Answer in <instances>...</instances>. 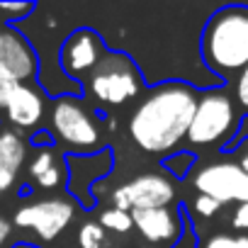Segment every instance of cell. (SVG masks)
Segmentation results:
<instances>
[{
	"mask_svg": "<svg viewBox=\"0 0 248 248\" xmlns=\"http://www.w3.org/2000/svg\"><path fill=\"white\" fill-rule=\"evenodd\" d=\"M105 231H112V233H127L134 229V221H132V212H122L117 207H109L100 214V221H97Z\"/></svg>",
	"mask_w": 248,
	"mask_h": 248,
	"instance_id": "9a60e30c",
	"label": "cell"
},
{
	"mask_svg": "<svg viewBox=\"0 0 248 248\" xmlns=\"http://www.w3.org/2000/svg\"><path fill=\"white\" fill-rule=\"evenodd\" d=\"M105 238H107V233L97 221H85L78 231V246L80 248H102Z\"/></svg>",
	"mask_w": 248,
	"mask_h": 248,
	"instance_id": "d6986e66",
	"label": "cell"
},
{
	"mask_svg": "<svg viewBox=\"0 0 248 248\" xmlns=\"http://www.w3.org/2000/svg\"><path fill=\"white\" fill-rule=\"evenodd\" d=\"M185 204L170 209V207H161V209H141V212H132V221L134 229L151 243V246H161V243H170L175 246L183 238L185 231Z\"/></svg>",
	"mask_w": 248,
	"mask_h": 248,
	"instance_id": "7c38bea8",
	"label": "cell"
},
{
	"mask_svg": "<svg viewBox=\"0 0 248 248\" xmlns=\"http://www.w3.org/2000/svg\"><path fill=\"white\" fill-rule=\"evenodd\" d=\"M192 185L200 195L217 200L219 204H248V175L231 161H217L195 173Z\"/></svg>",
	"mask_w": 248,
	"mask_h": 248,
	"instance_id": "ba28073f",
	"label": "cell"
},
{
	"mask_svg": "<svg viewBox=\"0 0 248 248\" xmlns=\"http://www.w3.org/2000/svg\"><path fill=\"white\" fill-rule=\"evenodd\" d=\"M0 22H3V20H0ZM0 27H3V25H0Z\"/></svg>",
	"mask_w": 248,
	"mask_h": 248,
	"instance_id": "f546056e",
	"label": "cell"
},
{
	"mask_svg": "<svg viewBox=\"0 0 248 248\" xmlns=\"http://www.w3.org/2000/svg\"><path fill=\"white\" fill-rule=\"evenodd\" d=\"M10 236H13V224H10L5 217H0V248L8 246Z\"/></svg>",
	"mask_w": 248,
	"mask_h": 248,
	"instance_id": "4316f807",
	"label": "cell"
},
{
	"mask_svg": "<svg viewBox=\"0 0 248 248\" xmlns=\"http://www.w3.org/2000/svg\"><path fill=\"white\" fill-rule=\"evenodd\" d=\"M236 248H248V236H236Z\"/></svg>",
	"mask_w": 248,
	"mask_h": 248,
	"instance_id": "f1b7e54d",
	"label": "cell"
},
{
	"mask_svg": "<svg viewBox=\"0 0 248 248\" xmlns=\"http://www.w3.org/2000/svg\"><path fill=\"white\" fill-rule=\"evenodd\" d=\"M44 105H46V95L37 85L20 83L8 100L5 119L15 129H34L44 119Z\"/></svg>",
	"mask_w": 248,
	"mask_h": 248,
	"instance_id": "4fadbf2b",
	"label": "cell"
},
{
	"mask_svg": "<svg viewBox=\"0 0 248 248\" xmlns=\"http://www.w3.org/2000/svg\"><path fill=\"white\" fill-rule=\"evenodd\" d=\"M0 66L8 68L20 83H32L39 76V54L17 27H0Z\"/></svg>",
	"mask_w": 248,
	"mask_h": 248,
	"instance_id": "8fae6325",
	"label": "cell"
},
{
	"mask_svg": "<svg viewBox=\"0 0 248 248\" xmlns=\"http://www.w3.org/2000/svg\"><path fill=\"white\" fill-rule=\"evenodd\" d=\"M66 156H59L56 154V149L54 146H46V149H39V154L32 158V163H30V178L32 180H37V178H42L46 170H51L59 161H63Z\"/></svg>",
	"mask_w": 248,
	"mask_h": 248,
	"instance_id": "2e32d148",
	"label": "cell"
},
{
	"mask_svg": "<svg viewBox=\"0 0 248 248\" xmlns=\"http://www.w3.org/2000/svg\"><path fill=\"white\" fill-rule=\"evenodd\" d=\"M195 161H197V154H192V151H180V154L166 156V158H163V168L170 170L173 178L183 180V178L190 173V168L195 166Z\"/></svg>",
	"mask_w": 248,
	"mask_h": 248,
	"instance_id": "e0dca14e",
	"label": "cell"
},
{
	"mask_svg": "<svg viewBox=\"0 0 248 248\" xmlns=\"http://www.w3.org/2000/svg\"><path fill=\"white\" fill-rule=\"evenodd\" d=\"M30 144H32V146H42V149H46V146H54V137H51L49 132H37V134L30 139Z\"/></svg>",
	"mask_w": 248,
	"mask_h": 248,
	"instance_id": "83f0119b",
	"label": "cell"
},
{
	"mask_svg": "<svg viewBox=\"0 0 248 248\" xmlns=\"http://www.w3.org/2000/svg\"><path fill=\"white\" fill-rule=\"evenodd\" d=\"M25 158H27V141L22 139V134L10 127H0V195L15 187Z\"/></svg>",
	"mask_w": 248,
	"mask_h": 248,
	"instance_id": "5bb4252c",
	"label": "cell"
},
{
	"mask_svg": "<svg viewBox=\"0 0 248 248\" xmlns=\"http://www.w3.org/2000/svg\"><path fill=\"white\" fill-rule=\"evenodd\" d=\"M66 166H68V190L71 195L78 200V204L83 209H93L97 204V200L90 195L93 185L97 180H102L105 175L112 173L114 168V151L109 146L88 154V156H66Z\"/></svg>",
	"mask_w": 248,
	"mask_h": 248,
	"instance_id": "9c48e42d",
	"label": "cell"
},
{
	"mask_svg": "<svg viewBox=\"0 0 248 248\" xmlns=\"http://www.w3.org/2000/svg\"><path fill=\"white\" fill-rule=\"evenodd\" d=\"M231 226L236 231H248V204H238L233 217H231Z\"/></svg>",
	"mask_w": 248,
	"mask_h": 248,
	"instance_id": "cb8c5ba5",
	"label": "cell"
},
{
	"mask_svg": "<svg viewBox=\"0 0 248 248\" xmlns=\"http://www.w3.org/2000/svg\"><path fill=\"white\" fill-rule=\"evenodd\" d=\"M175 200V185L166 175L144 173L112 192V207L122 212H141V209H161L170 207Z\"/></svg>",
	"mask_w": 248,
	"mask_h": 248,
	"instance_id": "8992f818",
	"label": "cell"
},
{
	"mask_svg": "<svg viewBox=\"0 0 248 248\" xmlns=\"http://www.w3.org/2000/svg\"><path fill=\"white\" fill-rule=\"evenodd\" d=\"M105 54H107L105 39L90 27H78L63 39L59 51V66L66 78L80 85L83 78L93 73V68L102 61Z\"/></svg>",
	"mask_w": 248,
	"mask_h": 248,
	"instance_id": "52a82bcc",
	"label": "cell"
},
{
	"mask_svg": "<svg viewBox=\"0 0 248 248\" xmlns=\"http://www.w3.org/2000/svg\"><path fill=\"white\" fill-rule=\"evenodd\" d=\"M192 207H195V212H197L200 217H204V219L217 217V214H219V209H221V204H219L217 200L207 197V195H197V197H195V202H192Z\"/></svg>",
	"mask_w": 248,
	"mask_h": 248,
	"instance_id": "44dd1931",
	"label": "cell"
},
{
	"mask_svg": "<svg viewBox=\"0 0 248 248\" xmlns=\"http://www.w3.org/2000/svg\"><path fill=\"white\" fill-rule=\"evenodd\" d=\"M200 59L221 83L248 66V5H224L209 15L200 34Z\"/></svg>",
	"mask_w": 248,
	"mask_h": 248,
	"instance_id": "7a4b0ae2",
	"label": "cell"
},
{
	"mask_svg": "<svg viewBox=\"0 0 248 248\" xmlns=\"http://www.w3.org/2000/svg\"><path fill=\"white\" fill-rule=\"evenodd\" d=\"M34 10H37L34 3H0V15L5 17V25H10V27H17Z\"/></svg>",
	"mask_w": 248,
	"mask_h": 248,
	"instance_id": "ac0fdd59",
	"label": "cell"
},
{
	"mask_svg": "<svg viewBox=\"0 0 248 248\" xmlns=\"http://www.w3.org/2000/svg\"><path fill=\"white\" fill-rule=\"evenodd\" d=\"M71 219H73V204L68 200L54 197L20 207L13 217V224L34 231L42 241H54L66 231Z\"/></svg>",
	"mask_w": 248,
	"mask_h": 248,
	"instance_id": "30bf717a",
	"label": "cell"
},
{
	"mask_svg": "<svg viewBox=\"0 0 248 248\" xmlns=\"http://www.w3.org/2000/svg\"><path fill=\"white\" fill-rule=\"evenodd\" d=\"M197 248H236V236H229V233H214L212 238H207V241L200 243Z\"/></svg>",
	"mask_w": 248,
	"mask_h": 248,
	"instance_id": "603a6c76",
	"label": "cell"
},
{
	"mask_svg": "<svg viewBox=\"0 0 248 248\" xmlns=\"http://www.w3.org/2000/svg\"><path fill=\"white\" fill-rule=\"evenodd\" d=\"M236 105L248 112V66L236 76Z\"/></svg>",
	"mask_w": 248,
	"mask_h": 248,
	"instance_id": "7402d4cb",
	"label": "cell"
},
{
	"mask_svg": "<svg viewBox=\"0 0 248 248\" xmlns=\"http://www.w3.org/2000/svg\"><path fill=\"white\" fill-rule=\"evenodd\" d=\"M197 88L166 80L149 90L129 117V137L146 154H168L187 139L197 109Z\"/></svg>",
	"mask_w": 248,
	"mask_h": 248,
	"instance_id": "6da1fadb",
	"label": "cell"
},
{
	"mask_svg": "<svg viewBox=\"0 0 248 248\" xmlns=\"http://www.w3.org/2000/svg\"><path fill=\"white\" fill-rule=\"evenodd\" d=\"M144 90V73L122 51H109L102 56V61L93 68V73L85 78L83 95L93 97L100 105L119 107L124 102L134 100Z\"/></svg>",
	"mask_w": 248,
	"mask_h": 248,
	"instance_id": "277c9868",
	"label": "cell"
},
{
	"mask_svg": "<svg viewBox=\"0 0 248 248\" xmlns=\"http://www.w3.org/2000/svg\"><path fill=\"white\" fill-rule=\"evenodd\" d=\"M231 154H236V166H238V168L248 175V139H246V141H241V144H238Z\"/></svg>",
	"mask_w": 248,
	"mask_h": 248,
	"instance_id": "484cf974",
	"label": "cell"
},
{
	"mask_svg": "<svg viewBox=\"0 0 248 248\" xmlns=\"http://www.w3.org/2000/svg\"><path fill=\"white\" fill-rule=\"evenodd\" d=\"M246 139H248V117H243V119H241V127H238V132H236L233 141H231V144H226L221 151H224V154H231V151H233L241 141H246Z\"/></svg>",
	"mask_w": 248,
	"mask_h": 248,
	"instance_id": "d4e9b609",
	"label": "cell"
},
{
	"mask_svg": "<svg viewBox=\"0 0 248 248\" xmlns=\"http://www.w3.org/2000/svg\"><path fill=\"white\" fill-rule=\"evenodd\" d=\"M80 95H59L51 105V129L71 156H88L97 151L100 129L78 100Z\"/></svg>",
	"mask_w": 248,
	"mask_h": 248,
	"instance_id": "5b68a950",
	"label": "cell"
},
{
	"mask_svg": "<svg viewBox=\"0 0 248 248\" xmlns=\"http://www.w3.org/2000/svg\"><path fill=\"white\" fill-rule=\"evenodd\" d=\"M241 114L236 109L233 97L219 88H207L197 97V109L187 132V141L192 146H226L233 141L238 127H241Z\"/></svg>",
	"mask_w": 248,
	"mask_h": 248,
	"instance_id": "3957f363",
	"label": "cell"
},
{
	"mask_svg": "<svg viewBox=\"0 0 248 248\" xmlns=\"http://www.w3.org/2000/svg\"><path fill=\"white\" fill-rule=\"evenodd\" d=\"M17 85H20V80H17L8 68L0 66V112H5L8 100H10V95L15 93V88H17Z\"/></svg>",
	"mask_w": 248,
	"mask_h": 248,
	"instance_id": "ffe728a7",
	"label": "cell"
}]
</instances>
